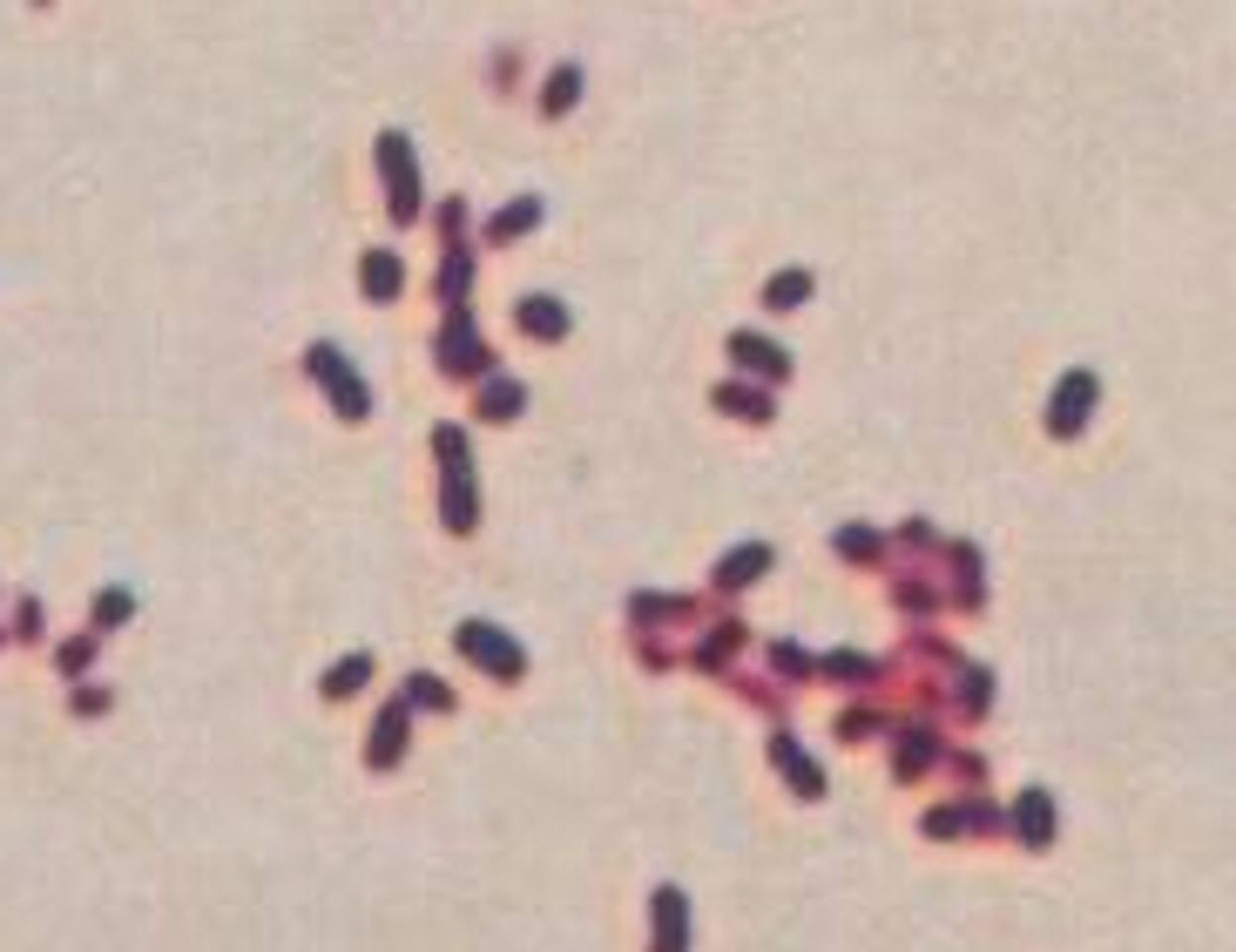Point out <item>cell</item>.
Segmentation results:
<instances>
[{
	"label": "cell",
	"instance_id": "obj_2",
	"mask_svg": "<svg viewBox=\"0 0 1236 952\" xmlns=\"http://www.w3.org/2000/svg\"><path fill=\"white\" fill-rule=\"evenodd\" d=\"M1087 399H1094V379H1087V372H1075V379L1061 385V399H1054V432H1075V426H1082V413H1087Z\"/></svg>",
	"mask_w": 1236,
	"mask_h": 952
},
{
	"label": "cell",
	"instance_id": "obj_4",
	"mask_svg": "<svg viewBox=\"0 0 1236 952\" xmlns=\"http://www.w3.org/2000/svg\"><path fill=\"white\" fill-rule=\"evenodd\" d=\"M656 912H663V925H656V932H663V939H656V952H682V892H663V899H656Z\"/></svg>",
	"mask_w": 1236,
	"mask_h": 952
},
{
	"label": "cell",
	"instance_id": "obj_9",
	"mask_svg": "<svg viewBox=\"0 0 1236 952\" xmlns=\"http://www.w3.org/2000/svg\"><path fill=\"white\" fill-rule=\"evenodd\" d=\"M365 284H372V298H392V284H399V270H392V257H372V270H365Z\"/></svg>",
	"mask_w": 1236,
	"mask_h": 952
},
{
	"label": "cell",
	"instance_id": "obj_3",
	"mask_svg": "<svg viewBox=\"0 0 1236 952\" xmlns=\"http://www.w3.org/2000/svg\"><path fill=\"white\" fill-rule=\"evenodd\" d=\"M311 365H318V372L332 379V392H338V406H345V413H365V385H359V379H345V372H338V358H332V351H318Z\"/></svg>",
	"mask_w": 1236,
	"mask_h": 952
},
{
	"label": "cell",
	"instance_id": "obj_11",
	"mask_svg": "<svg viewBox=\"0 0 1236 952\" xmlns=\"http://www.w3.org/2000/svg\"><path fill=\"white\" fill-rule=\"evenodd\" d=\"M1027 804V838H1041L1048 831V798H1020Z\"/></svg>",
	"mask_w": 1236,
	"mask_h": 952
},
{
	"label": "cell",
	"instance_id": "obj_1",
	"mask_svg": "<svg viewBox=\"0 0 1236 952\" xmlns=\"http://www.w3.org/2000/svg\"><path fill=\"white\" fill-rule=\"evenodd\" d=\"M460 648H466L473 662H487L493 676H521V648L507 642L500 628H487V621H466V628H460Z\"/></svg>",
	"mask_w": 1236,
	"mask_h": 952
},
{
	"label": "cell",
	"instance_id": "obj_10",
	"mask_svg": "<svg viewBox=\"0 0 1236 952\" xmlns=\"http://www.w3.org/2000/svg\"><path fill=\"white\" fill-rule=\"evenodd\" d=\"M527 325H534V332H562V311L548 305V298H534V305H527Z\"/></svg>",
	"mask_w": 1236,
	"mask_h": 952
},
{
	"label": "cell",
	"instance_id": "obj_5",
	"mask_svg": "<svg viewBox=\"0 0 1236 952\" xmlns=\"http://www.w3.org/2000/svg\"><path fill=\"white\" fill-rule=\"evenodd\" d=\"M777 770H790V784H797L804 798H818V770L797 757V743H777Z\"/></svg>",
	"mask_w": 1236,
	"mask_h": 952
},
{
	"label": "cell",
	"instance_id": "obj_12",
	"mask_svg": "<svg viewBox=\"0 0 1236 952\" xmlns=\"http://www.w3.org/2000/svg\"><path fill=\"white\" fill-rule=\"evenodd\" d=\"M790 298H804V277H777L771 284V305H790Z\"/></svg>",
	"mask_w": 1236,
	"mask_h": 952
},
{
	"label": "cell",
	"instance_id": "obj_6",
	"mask_svg": "<svg viewBox=\"0 0 1236 952\" xmlns=\"http://www.w3.org/2000/svg\"><path fill=\"white\" fill-rule=\"evenodd\" d=\"M771 568V554H764V547H750V554H737V561H723V574H716V581H723V588H737V581H750V574H764Z\"/></svg>",
	"mask_w": 1236,
	"mask_h": 952
},
{
	"label": "cell",
	"instance_id": "obj_13",
	"mask_svg": "<svg viewBox=\"0 0 1236 952\" xmlns=\"http://www.w3.org/2000/svg\"><path fill=\"white\" fill-rule=\"evenodd\" d=\"M507 406H521V392H514V385H493V392H487V413H507Z\"/></svg>",
	"mask_w": 1236,
	"mask_h": 952
},
{
	"label": "cell",
	"instance_id": "obj_8",
	"mask_svg": "<svg viewBox=\"0 0 1236 952\" xmlns=\"http://www.w3.org/2000/svg\"><path fill=\"white\" fill-rule=\"evenodd\" d=\"M365 683V655H352V662H338L332 676H325V689H332V696H345V689H359Z\"/></svg>",
	"mask_w": 1236,
	"mask_h": 952
},
{
	"label": "cell",
	"instance_id": "obj_14",
	"mask_svg": "<svg viewBox=\"0 0 1236 952\" xmlns=\"http://www.w3.org/2000/svg\"><path fill=\"white\" fill-rule=\"evenodd\" d=\"M412 696H419V703H433V710H440V703H447V689L433 683V676H419V683H412Z\"/></svg>",
	"mask_w": 1236,
	"mask_h": 952
},
{
	"label": "cell",
	"instance_id": "obj_7",
	"mask_svg": "<svg viewBox=\"0 0 1236 952\" xmlns=\"http://www.w3.org/2000/svg\"><path fill=\"white\" fill-rule=\"evenodd\" d=\"M399 723H406V710H385V723H378V736H372V763L399 757Z\"/></svg>",
	"mask_w": 1236,
	"mask_h": 952
}]
</instances>
